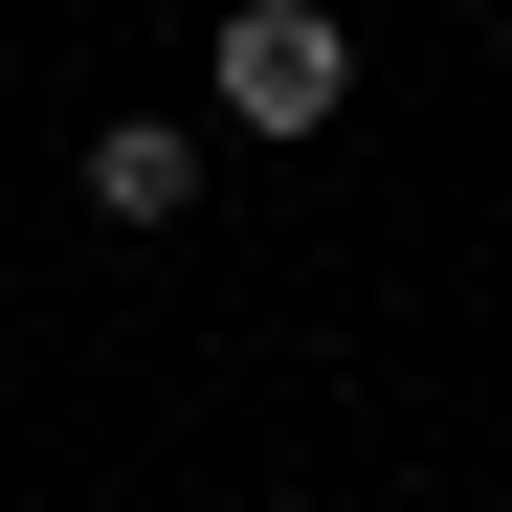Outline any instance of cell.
<instances>
[{
  "label": "cell",
  "mask_w": 512,
  "mask_h": 512,
  "mask_svg": "<svg viewBox=\"0 0 512 512\" xmlns=\"http://www.w3.org/2000/svg\"><path fill=\"white\" fill-rule=\"evenodd\" d=\"M201 112L223 134H334V112H357V23H334V0H223V23H201Z\"/></svg>",
  "instance_id": "1"
},
{
  "label": "cell",
  "mask_w": 512,
  "mask_h": 512,
  "mask_svg": "<svg viewBox=\"0 0 512 512\" xmlns=\"http://www.w3.org/2000/svg\"><path fill=\"white\" fill-rule=\"evenodd\" d=\"M90 223H201V134L179 112H112L90 134Z\"/></svg>",
  "instance_id": "2"
}]
</instances>
